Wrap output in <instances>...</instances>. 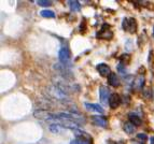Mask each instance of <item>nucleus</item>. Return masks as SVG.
I'll return each mask as SVG.
<instances>
[{
  "instance_id": "1",
  "label": "nucleus",
  "mask_w": 154,
  "mask_h": 144,
  "mask_svg": "<svg viewBox=\"0 0 154 144\" xmlns=\"http://www.w3.org/2000/svg\"><path fill=\"white\" fill-rule=\"evenodd\" d=\"M34 116L36 118L41 119V121H59L57 114L52 113V112H50V111L48 110H42V109L35 111Z\"/></svg>"
},
{
  "instance_id": "2",
  "label": "nucleus",
  "mask_w": 154,
  "mask_h": 144,
  "mask_svg": "<svg viewBox=\"0 0 154 144\" xmlns=\"http://www.w3.org/2000/svg\"><path fill=\"white\" fill-rule=\"evenodd\" d=\"M46 94H48L49 96L52 97V98H55L57 100H64L66 99V95L67 94H65L64 91L58 88L56 85H52V86H48L46 87Z\"/></svg>"
},
{
  "instance_id": "3",
  "label": "nucleus",
  "mask_w": 154,
  "mask_h": 144,
  "mask_svg": "<svg viewBox=\"0 0 154 144\" xmlns=\"http://www.w3.org/2000/svg\"><path fill=\"white\" fill-rule=\"evenodd\" d=\"M122 26H123L124 30L128 31L130 34H134V32H136V30H137V22H136V20L133 18V17L124 18Z\"/></svg>"
},
{
  "instance_id": "4",
  "label": "nucleus",
  "mask_w": 154,
  "mask_h": 144,
  "mask_svg": "<svg viewBox=\"0 0 154 144\" xmlns=\"http://www.w3.org/2000/svg\"><path fill=\"white\" fill-rule=\"evenodd\" d=\"M58 58L60 64L64 66L70 65L71 58H70V52L67 48H62L58 52Z\"/></svg>"
},
{
  "instance_id": "5",
  "label": "nucleus",
  "mask_w": 154,
  "mask_h": 144,
  "mask_svg": "<svg viewBox=\"0 0 154 144\" xmlns=\"http://www.w3.org/2000/svg\"><path fill=\"white\" fill-rule=\"evenodd\" d=\"M122 103V98L119 94H111L110 95V98H109V102H108V105L111 109H116L119 105Z\"/></svg>"
},
{
  "instance_id": "6",
  "label": "nucleus",
  "mask_w": 154,
  "mask_h": 144,
  "mask_svg": "<svg viewBox=\"0 0 154 144\" xmlns=\"http://www.w3.org/2000/svg\"><path fill=\"white\" fill-rule=\"evenodd\" d=\"M110 26L108 24H104L102 25V28H101L100 32H98V37L99 38H102V39H106V40H109L112 38L113 34H112V31L110 30L109 28Z\"/></svg>"
},
{
  "instance_id": "7",
  "label": "nucleus",
  "mask_w": 154,
  "mask_h": 144,
  "mask_svg": "<svg viewBox=\"0 0 154 144\" xmlns=\"http://www.w3.org/2000/svg\"><path fill=\"white\" fill-rule=\"evenodd\" d=\"M109 91L108 88L105 87V86H100L99 87V99H100V102L102 105H107L109 102Z\"/></svg>"
},
{
  "instance_id": "8",
  "label": "nucleus",
  "mask_w": 154,
  "mask_h": 144,
  "mask_svg": "<svg viewBox=\"0 0 154 144\" xmlns=\"http://www.w3.org/2000/svg\"><path fill=\"white\" fill-rule=\"evenodd\" d=\"M91 119H92L93 123H94L96 126H98V127L105 128V127H107V125H108L107 118L101 115H93L92 117H91Z\"/></svg>"
},
{
  "instance_id": "9",
  "label": "nucleus",
  "mask_w": 154,
  "mask_h": 144,
  "mask_svg": "<svg viewBox=\"0 0 154 144\" xmlns=\"http://www.w3.org/2000/svg\"><path fill=\"white\" fill-rule=\"evenodd\" d=\"M143 85H144V76L143 75L137 76V77L133 81V87H134L135 91H140V89H142Z\"/></svg>"
},
{
  "instance_id": "10",
  "label": "nucleus",
  "mask_w": 154,
  "mask_h": 144,
  "mask_svg": "<svg viewBox=\"0 0 154 144\" xmlns=\"http://www.w3.org/2000/svg\"><path fill=\"white\" fill-rule=\"evenodd\" d=\"M96 69H97L98 73L100 74L101 76H109V74L111 73L110 72V67L106 64H99V65H97Z\"/></svg>"
},
{
  "instance_id": "11",
  "label": "nucleus",
  "mask_w": 154,
  "mask_h": 144,
  "mask_svg": "<svg viewBox=\"0 0 154 144\" xmlns=\"http://www.w3.org/2000/svg\"><path fill=\"white\" fill-rule=\"evenodd\" d=\"M85 107H86L88 111H94V112H97V113H105L104 107H100V105H96V103H88V102H85L84 103Z\"/></svg>"
},
{
  "instance_id": "12",
  "label": "nucleus",
  "mask_w": 154,
  "mask_h": 144,
  "mask_svg": "<svg viewBox=\"0 0 154 144\" xmlns=\"http://www.w3.org/2000/svg\"><path fill=\"white\" fill-rule=\"evenodd\" d=\"M108 83H109V85L112 86V87H118L121 82H120V79L118 77V75L115 73H113V72H111V73L109 74V76H108Z\"/></svg>"
},
{
  "instance_id": "13",
  "label": "nucleus",
  "mask_w": 154,
  "mask_h": 144,
  "mask_svg": "<svg viewBox=\"0 0 154 144\" xmlns=\"http://www.w3.org/2000/svg\"><path fill=\"white\" fill-rule=\"evenodd\" d=\"M128 119H129V121H130V123L134 125V126H141V124H142V121H141V118H140L137 114H135V113H130V114H129V115H128Z\"/></svg>"
},
{
  "instance_id": "14",
  "label": "nucleus",
  "mask_w": 154,
  "mask_h": 144,
  "mask_svg": "<svg viewBox=\"0 0 154 144\" xmlns=\"http://www.w3.org/2000/svg\"><path fill=\"white\" fill-rule=\"evenodd\" d=\"M50 131L52 133H62L64 128L60 126V125H57V124H53V125H50V127H49Z\"/></svg>"
},
{
  "instance_id": "15",
  "label": "nucleus",
  "mask_w": 154,
  "mask_h": 144,
  "mask_svg": "<svg viewBox=\"0 0 154 144\" xmlns=\"http://www.w3.org/2000/svg\"><path fill=\"white\" fill-rule=\"evenodd\" d=\"M124 131H125L126 133H128V134H133V133L135 132V126L130 121L125 123V124H124Z\"/></svg>"
},
{
  "instance_id": "16",
  "label": "nucleus",
  "mask_w": 154,
  "mask_h": 144,
  "mask_svg": "<svg viewBox=\"0 0 154 144\" xmlns=\"http://www.w3.org/2000/svg\"><path fill=\"white\" fill-rule=\"evenodd\" d=\"M69 7H70V9H71L72 11L79 12L80 10H81V4H80L78 1H73V0L69 1Z\"/></svg>"
},
{
  "instance_id": "17",
  "label": "nucleus",
  "mask_w": 154,
  "mask_h": 144,
  "mask_svg": "<svg viewBox=\"0 0 154 144\" xmlns=\"http://www.w3.org/2000/svg\"><path fill=\"white\" fill-rule=\"evenodd\" d=\"M40 14H41V16L43 17H50V18H54L55 17V13H54L53 11H51V10H42L41 12H40Z\"/></svg>"
},
{
  "instance_id": "18",
  "label": "nucleus",
  "mask_w": 154,
  "mask_h": 144,
  "mask_svg": "<svg viewBox=\"0 0 154 144\" xmlns=\"http://www.w3.org/2000/svg\"><path fill=\"white\" fill-rule=\"evenodd\" d=\"M37 3H38L40 7H50V6H52V1H49V0H39V1H37Z\"/></svg>"
},
{
  "instance_id": "19",
  "label": "nucleus",
  "mask_w": 154,
  "mask_h": 144,
  "mask_svg": "<svg viewBox=\"0 0 154 144\" xmlns=\"http://www.w3.org/2000/svg\"><path fill=\"white\" fill-rule=\"evenodd\" d=\"M137 139H138V140H140V141L146 142L147 140H148V136H147L146 133H138V134H137Z\"/></svg>"
},
{
  "instance_id": "20",
  "label": "nucleus",
  "mask_w": 154,
  "mask_h": 144,
  "mask_svg": "<svg viewBox=\"0 0 154 144\" xmlns=\"http://www.w3.org/2000/svg\"><path fill=\"white\" fill-rule=\"evenodd\" d=\"M116 69H118V71L120 72V73H126L125 67H124L123 64H119V65L116 66Z\"/></svg>"
},
{
  "instance_id": "21",
  "label": "nucleus",
  "mask_w": 154,
  "mask_h": 144,
  "mask_svg": "<svg viewBox=\"0 0 154 144\" xmlns=\"http://www.w3.org/2000/svg\"><path fill=\"white\" fill-rule=\"evenodd\" d=\"M70 144H90V143L83 141L81 139H76V140H72V141L70 142Z\"/></svg>"
},
{
  "instance_id": "22",
  "label": "nucleus",
  "mask_w": 154,
  "mask_h": 144,
  "mask_svg": "<svg viewBox=\"0 0 154 144\" xmlns=\"http://www.w3.org/2000/svg\"><path fill=\"white\" fill-rule=\"evenodd\" d=\"M150 144H154V137H152L151 138V142H150Z\"/></svg>"
},
{
  "instance_id": "23",
  "label": "nucleus",
  "mask_w": 154,
  "mask_h": 144,
  "mask_svg": "<svg viewBox=\"0 0 154 144\" xmlns=\"http://www.w3.org/2000/svg\"><path fill=\"white\" fill-rule=\"evenodd\" d=\"M153 30H154V27H153Z\"/></svg>"
}]
</instances>
